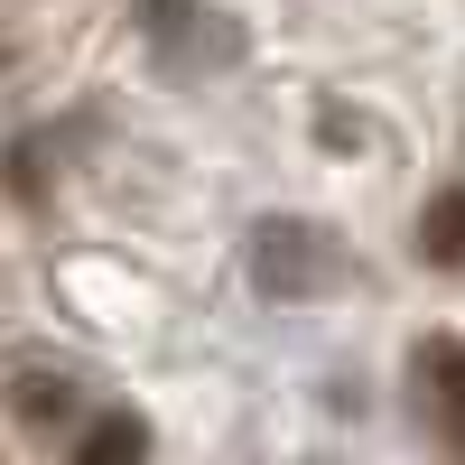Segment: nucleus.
I'll return each mask as SVG.
<instances>
[{
	"label": "nucleus",
	"mask_w": 465,
	"mask_h": 465,
	"mask_svg": "<svg viewBox=\"0 0 465 465\" xmlns=\"http://www.w3.org/2000/svg\"><path fill=\"white\" fill-rule=\"evenodd\" d=\"M140 447H149V429H140L131 410H112V419H94V429L74 438V456H84V465H112V456H140Z\"/></svg>",
	"instance_id": "5"
},
{
	"label": "nucleus",
	"mask_w": 465,
	"mask_h": 465,
	"mask_svg": "<svg viewBox=\"0 0 465 465\" xmlns=\"http://www.w3.org/2000/svg\"><path fill=\"white\" fill-rule=\"evenodd\" d=\"M410 372H419V410L465 447V344H456V335H429V344L410 354Z\"/></svg>",
	"instance_id": "2"
},
{
	"label": "nucleus",
	"mask_w": 465,
	"mask_h": 465,
	"mask_svg": "<svg viewBox=\"0 0 465 465\" xmlns=\"http://www.w3.org/2000/svg\"><path fill=\"white\" fill-rule=\"evenodd\" d=\"M261 289H280V298H298V289H317L326 270H335V252H326V232L317 223H261Z\"/></svg>",
	"instance_id": "1"
},
{
	"label": "nucleus",
	"mask_w": 465,
	"mask_h": 465,
	"mask_svg": "<svg viewBox=\"0 0 465 465\" xmlns=\"http://www.w3.org/2000/svg\"><path fill=\"white\" fill-rule=\"evenodd\" d=\"M10 410H19V429L47 438V429H65V419L84 410V391H74V372H19L10 381Z\"/></svg>",
	"instance_id": "3"
},
{
	"label": "nucleus",
	"mask_w": 465,
	"mask_h": 465,
	"mask_svg": "<svg viewBox=\"0 0 465 465\" xmlns=\"http://www.w3.org/2000/svg\"><path fill=\"white\" fill-rule=\"evenodd\" d=\"M419 252L465 270V186H447V196H429V214H419Z\"/></svg>",
	"instance_id": "4"
}]
</instances>
